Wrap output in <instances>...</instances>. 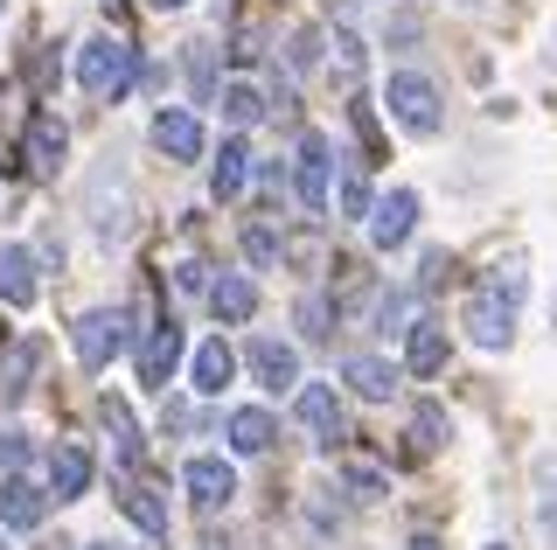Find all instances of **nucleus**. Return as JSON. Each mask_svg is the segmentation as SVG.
Here are the masks:
<instances>
[{
	"instance_id": "31",
	"label": "nucleus",
	"mask_w": 557,
	"mask_h": 550,
	"mask_svg": "<svg viewBox=\"0 0 557 550\" xmlns=\"http://www.w3.org/2000/svg\"><path fill=\"white\" fill-rule=\"evenodd\" d=\"M342 216H370V188H362V175H342Z\"/></svg>"
},
{
	"instance_id": "33",
	"label": "nucleus",
	"mask_w": 557,
	"mask_h": 550,
	"mask_svg": "<svg viewBox=\"0 0 557 550\" xmlns=\"http://www.w3.org/2000/svg\"><path fill=\"white\" fill-rule=\"evenodd\" d=\"M174 286H182V293H209V265H196V258H188V265L174 272Z\"/></svg>"
},
{
	"instance_id": "3",
	"label": "nucleus",
	"mask_w": 557,
	"mask_h": 550,
	"mask_svg": "<svg viewBox=\"0 0 557 550\" xmlns=\"http://www.w3.org/2000/svg\"><path fill=\"white\" fill-rule=\"evenodd\" d=\"M133 77H139V49L126 36H91L77 49V84L91 98H126Z\"/></svg>"
},
{
	"instance_id": "34",
	"label": "nucleus",
	"mask_w": 557,
	"mask_h": 550,
	"mask_svg": "<svg viewBox=\"0 0 557 550\" xmlns=\"http://www.w3.org/2000/svg\"><path fill=\"white\" fill-rule=\"evenodd\" d=\"M313 57H321V28H300V42H293V63H300V71H307Z\"/></svg>"
},
{
	"instance_id": "21",
	"label": "nucleus",
	"mask_w": 557,
	"mask_h": 550,
	"mask_svg": "<svg viewBox=\"0 0 557 550\" xmlns=\"http://www.w3.org/2000/svg\"><path fill=\"white\" fill-rule=\"evenodd\" d=\"M342 376H348V390H356V398H370V404H383L397 384H405V370L383 363V355H348V370H342Z\"/></svg>"
},
{
	"instance_id": "11",
	"label": "nucleus",
	"mask_w": 557,
	"mask_h": 550,
	"mask_svg": "<svg viewBox=\"0 0 557 550\" xmlns=\"http://www.w3.org/2000/svg\"><path fill=\"white\" fill-rule=\"evenodd\" d=\"M35 370H42V335H14L8 349H0V404L28 398Z\"/></svg>"
},
{
	"instance_id": "13",
	"label": "nucleus",
	"mask_w": 557,
	"mask_h": 550,
	"mask_svg": "<svg viewBox=\"0 0 557 550\" xmlns=\"http://www.w3.org/2000/svg\"><path fill=\"white\" fill-rule=\"evenodd\" d=\"M42 515H49V488H35L22 474L0 480V523L8 529H42Z\"/></svg>"
},
{
	"instance_id": "10",
	"label": "nucleus",
	"mask_w": 557,
	"mask_h": 550,
	"mask_svg": "<svg viewBox=\"0 0 557 550\" xmlns=\"http://www.w3.org/2000/svg\"><path fill=\"white\" fill-rule=\"evenodd\" d=\"M22 153H28V175H57L63 167V153H70V126L57 112H35L28 118V140H22Z\"/></svg>"
},
{
	"instance_id": "20",
	"label": "nucleus",
	"mask_w": 557,
	"mask_h": 550,
	"mask_svg": "<svg viewBox=\"0 0 557 550\" xmlns=\"http://www.w3.org/2000/svg\"><path fill=\"white\" fill-rule=\"evenodd\" d=\"M209 314H216L223 328H237V321H251V314H258V286L244 279V272H223V279L209 286Z\"/></svg>"
},
{
	"instance_id": "7",
	"label": "nucleus",
	"mask_w": 557,
	"mask_h": 550,
	"mask_svg": "<svg viewBox=\"0 0 557 550\" xmlns=\"http://www.w3.org/2000/svg\"><path fill=\"white\" fill-rule=\"evenodd\" d=\"M182 488H188V502L196 509H231V495H237V467L223 453H196L182 467Z\"/></svg>"
},
{
	"instance_id": "5",
	"label": "nucleus",
	"mask_w": 557,
	"mask_h": 550,
	"mask_svg": "<svg viewBox=\"0 0 557 550\" xmlns=\"http://www.w3.org/2000/svg\"><path fill=\"white\" fill-rule=\"evenodd\" d=\"M327 182H335V147H327L321 133H307V140H300V161H293V196H300L307 216L327 210Z\"/></svg>"
},
{
	"instance_id": "19",
	"label": "nucleus",
	"mask_w": 557,
	"mask_h": 550,
	"mask_svg": "<svg viewBox=\"0 0 557 550\" xmlns=\"http://www.w3.org/2000/svg\"><path fill=\"white\" fill-rule=\"evenodd\" d=\"M405 370L411 376H440L446 370V328L440 321H411L405 328Z\"/></svg>"
},
{
	"instance_id": "14",
	"label": "nucleus",
	"mask_w": 557,
	"mask_h": 550,
	"mask_svg": "<svg viewBox=\"0 0 557 550\" xmlns=\"http://www.w3.org/2000/svg\"><path fill=\"white\" fill-rule=\"evenodd\" d=\"M293 411H300V425H307V433L321 439V446H335V439H342V398H335L327 384H300Z\"/></svg>"
},
{
	"instance_id": "32",
	"label": "nucleus",
	"mask_w": 557,
	"mask_h": 550,
	"mask_svg": "<svg viewBox=\"0 0 557 550\" xmlns=\"http://www.w3.org/2000/svg\"><path fill=\"white\" fill-rule=\"evenodd\" d=\"M342 480L356 488V502H376V495H383V474H376V467H348Z\"/></svg>"
},
{
	"instance_id": "22",
	"label": "nucleus",
	"mask_w": 557,
	"mask_h": 550,
	"mask_svg": "<svg viewBox=\"0 0 557 550\" xmlns=\"http://www.w3.org/2000/svg\"><path fill=\"white\" fill-rule=\"evenodd\" d=\"M84 488H91V453H84V446H57V453H49V495H57V502H77Z\"/></svg>"
},
{
	"instance_id": "38",
	"label": "nucleus",
	"mask_w": 557,
	"mask_h": 550,
	"mask_svg": "<svg viewBox=\"0 0 557 550\" xmlns=\"http://www.w3.org/2000/svg\"><path fill=\"white\" fill-rule=\"evenodd\" d=\"M405 550H440V537H411V543H405Z\"/></svg>"
},
{
	"instance_id": "1",
	"label": "nucleus",
	"mask_w": 557,
	"mask_h": 550,
	"mask_svg": "<svg viewBox=\"0 0 557 550\" xmlns=\"http://www.w3.org/2000/svg\"><path fill=\"white\" fill-rule=\"evenodd\" d=\"M522 293H530V279H522V265H495L487 279L474 286V293L460 300V328H467V341L474 349H509L516 341V307H522Z\"/></svg>"
},
{
	"instance_id": "16",
	"label": "nucleus",
	"mask_w": 557,
	"mask_h": 550,
	"mask_svg": "<svg viewBox=\"0 0 557 550\" xmlns=\"http://www.w3.org/2000/svg\"><path fill=\"white\" fill-rule=\"evenodd\" d=\"M112 502L133 515V529H139V537H153V543L168 537V502L147 488V480H119V495H112Z\"/></svg>"
},
{
	"instance_id": "40",
	"label": "nucleus",
	"mask_w": 557,
	"mask_h": 550,
	"mask_svg": "<svg viewBox=\"0 0 557 550\" xmlns=\"http://www.w3.org/2000/svg\"><path fill=\"white\" fill-rule=\"evenodd\" d=\"M0 8H8V0H0Z\"/></svg>"
},
{
	"instance_id": "4",
	"label": "nucleus",
	"mask_w": 557,
	"mask_h": 550,
	"mask_svg": "<svg viewBox=\"0 0 557 550\" xmlns=\"http://www.w3.org/2000/svg\"><path fill=\"white\" fill-rule=\"evenodd\" d=\"M70 349H77L84 370H104L119 349H126V314H119V307H91V314H77V328H70Z\"/></svg>"
},
{
	"instance_id": "39",
	"label": "nucleus",
	"mask_w": 557,
	"mask_h": 550,
	"mask_svg": "<svg viewBox=\"0 0 557 550\" xmlns=\"http://www.w3.org/2000/svg\"><path fill=\"white\" fill-rule=\"evenodd\" d=\"M487 550H509V543H487Z\"/></svg>"
},
{
	"instance_id": "23",
	"label": "nucleus",
	"mask_w": 557,
	"mask_h": 550,
	"mask_svg": "<svg viewBox=\"0 0 557 550\" xmlns=\"http://www.w3.org/2000/svg\"><path fill=\"white\" fill-rule=\"evenodd\" d=\"M244 182H251V147H244V140H223L216 167H209V188H216V202H237Z\"/></svg>"
},
{
	"instance_id": "30",
	"label": "nucleus",
	"mask_w": 557,
	"mask_h": 550,
	"mask_svg": "<svg viewBox=\"0 0 557 550\" xmlns=\"http://www.w3.org/2000/svg\"><path fill=\"white\" fill-rule=\"evenodd\" d=\"M335 63H342V84H356V71H362V42L342 36V28H335Z\"/></svg>"
},
{
	"instance_id": "35",
	"label": "nucleus",
	"mask_w": 557,
	"mask_h": 550,
	"mask_svg": "<svg viewBox=\"0 0 557 550\" xmlns=\"http://www.w3.org/2000/svg\"><path fill=\"white\" fill-rule=\"evenodd\" d=\"M300 321H307V335H327V307H321V300H307Z\"/></svg>"
},
{
	"instance_id": "36",
	"label": "nucleus",
	"mask_w": 557,
	"mask_h": 550,
	"mask_svg": "<svg viewBox=\"0 0 557 550\" xmlns=\"http://www.w3.org/2000/svg\"><path fill=\"white\" fill-rule=\"evenodd\" d=\"M22 453H28V446H22V433H0V467H14Z\"/></svg>"
},
{
	"instance_id": "29",
	"label": "nucleus",
	"mask_w": 557,
	"mask_h": 550,
	"mask_svg": "<svg viewBox=\"0 0 557 550\" xmlns=\"http://www.w3.org/2000/svg\"><path fill=\"white\" fill-rule=\"evenodd\" d=\"M209 57H216V42H188V71H196V91L216 98V71H209Z\"/></svg>"
},
{
	"instance_id": "18",
	"label": "nucleus",
	"mask_w": 557,
	"mask_h": 550,
	"mask_svg": "<svg viewBox=\"0 0 557 550\" xmlns=\"http://www.w3.org/2000/svg\"><path fill=\"white\" fill-rule=\"evenodd\" d=\"M174 363H182V328H174V321H161V328H153V341L139 349V384H147V390H168Z\"/></svg>"
},
{
	"instance_id": "25",
	"label": "nucleus",
	"mask_w": 557,
	"mask_h": 550,
	"mask_svg": "<svg viewBox=\"0 0 557 550\" xmlns=\"http://www.w3.org/2000/svg\"><path fill=\"white\" fill-rule=\"evenodd\" d=\"M216 105H223L231 126H258V118H265V91H258V84H244V77H231L216 91Z\"/></svg>"
},
{
	"instance_id": "8",
	"label": "nucleus",
	"mask_w": 557,
	"mask_h": 550,
	"mask_svg": "<svg viewBox=\"0 0 557 550\" xmlns=\"http://www.w3.org/2000/svg\"><path fill=\"white\" fill-rule=\"evenodd\" d=\"M153 147H161L168 161H202V118L182 112V105H161L153 112Z\"/></svg>"
},
{
	"instance_id": "37",
	"label": "nucleus",
	"mask_w": 557,
	"mask_h": 550,
	"mask_svg": "<svg viewBox=\"0 0 557 550\" xmlns=\"http://www.w3.org/2000/svg\"><path fill=\"white\" fill-rule=\"evenodd\" d=\"M147 8H153V14H174V8H188V0H147Z\"/></svg>"
},
{
	"instance_id": "9",
	"label": "nucleus",
	"mask_w": 557,
	"mask_h": 550,
	"mask_svg": "<svg viewBox=\"0 0 557 550\" xmlns=\"http://www.w3.org/2000/svg\"><path fill=\"white\" fill-rule=\"evenodd\" d=\"M35 293H42V279H35V251L28 245H0V307L28 314Z\"/></svg>"
},
{
	"instance_id": "6",
	"label": "nucleus",
	"mask_w": 557,
	"mask_h": 550,
	"mask_svg": "<svg viewBox=\"0 0 557 550\" xmlns=\"http://www.w3.org/2000/svg\"><path fill=\"white\" fill-rule=\"evenodd\" d=\"M370 245L376 251H397V245H411V230H418V196L411 188H391V196H376L370 202Z\"/></svg>"
},
{
	"instance_id": "2",
	"label": "nucleus",
	"mask_w": 557,
	"mask_h": 550,
	"mask_svg": "<svg viewBox=\"0 0 557 550\" xmlns=\"http://www.w3.org/2000/svg\"><path fill=\"white\" fill-rule=\"evenodd\" d=\"M383 105H391V118L411 133V140H440V133H446L440 84H432L425 71H391V84H383Z\"/></svg>"
},
{
	"instance_id": "27",
	"label": "nucleus",
	"mask_w": 557,
	"mask_h": 550,
	"mask_svg": "<svg viewBox=\"0 0 557 550\" xmlns=\"http://www.w3.org/2000/svg\"><path fill=\"white\" fill-rule=\"evenodd\" d=\"M278 251L286 245H278L272 223H244V258H251V265H278Z\"/></svg>"
},
{
	"instance_id": "41",
	"label": "nucleus",
	"mask_w": 557,
	"mask_h": 550,
	"mask_svg": "<svg viewBox=\"0 0 557 550\" xmlns=\"http://www.w3.org/2000/svg\"><path fill=\"white\" fill-rule=\"evenodd\" d=\"M0 550H8V543H0Z\"/></svg>"
},
{
	"instance_id": "17",
	"label": "nucleus",
	"mask_w": 557,
	"mask_h": 550,
	"mask_svg": "<svg viewBox=\"0 0 557 550\" xmlns=\"http://www.w3.org/2000/svg\"><path fill=\"white\" fill-rule=\"evenodd\" d=\"M231 376H237V355H231V341H202V349L196 355H188V384H196L202 390V398H223V384H231Z\"/></svg>"
},
{
	"instance_id": "26",
	"label": "nucleus",
	"mask_w": 557,
	"mask_h": 550,
	"mask_svg": "<svg viewBox=\"0 0 557 550\" xmlns=\"http://www.w3.org/2000/svg\"><path fill=\"white\" fill-rule=\"evenodd\" d=\"M446 433H453V425H446V411H440V404H418V411H411V453H418V460L440 453Z\"/></svg>"
},
{
	"instance_id": "12",
	"label": "nucleus",
	"mask_w": 557,
	"mask_h": 550,
	"mask_svg": "<svg viewBox=\"0 0 557 550\" xmlns=\"http://www.w3.org/2000/svg\"><path fill=\"white\" fill-rule=\"evenodd\" d=\"M251 376H258L265 390H300V349H293V341L258 335V341H251Z\"/></svg>"
},
{
	"instance_id": "15",
	"label": "nucleus",
	"mask_w": 557,
	"mask_h": 550,
	"mask_svg": "<svg viewBox=\"0 0 557 550\" xmlns=\"http://www.w3.org/2000/svg\"><path fill=\"white\" fill-rule=\"evenodd\" d=\"M223 439H231V453H272V439H278V425H272V411H258V404H237L231 418H223Z\"/></svg>"
},
{
	"instance_id": "28",
	"label": "nucleus",
	"mask_w": 557,
	"mask_h": 550,
	"mask_svg": "<svg viewBox=\"0 0 557 550\" xmlns=\"http://www.w3.org/2000/svg\"><path fill=\"white\" fill-rule=\"evenodd\" d=\"M536 488H544V495H536V523H544V537L557 543V467H550V460L536 467Z\"/></svg>"
},
{
	"instance_id": "24",
	"label": "nucleus",
	"mask_w": 557,
	"mask_h": 550,
	"mask_svg": "<svg viewBox=\"0 0 557 550\" xmlns=\"http://www.w3.org/2000/svg\"><path fill=\"white\" fill-rule=\"evenodd\" d=\"M98 418H104V433H112L119 460H126V467H139V425H133L126 398H98Z\"/></svg>"
}]
</instances>
